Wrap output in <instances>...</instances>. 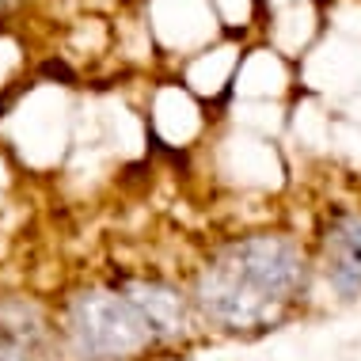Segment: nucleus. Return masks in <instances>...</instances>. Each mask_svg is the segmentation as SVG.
Returning a JSON list of instances; mask_svg holds the SVG:
<instances>
[{
	"mask_svg": "<svg viewBox=\"0 0 361 361\" xmlns=\"http://www.w3.org/2000/svg\"><path fill=\"white\" fill-rule=\"evenodd\" d=\"M0 361H31V350L8 343V338H0Z\"/></svg>",
	"mask_w": 361,
	"mask_h": 361,
	"instance_id": "5",
	"label": "nucleus"
},
{
	"mask_svg": "<svg viewBox=\"0 0 361 361\" xmlns=\"http://www.w3.org/2000/svg\"><path fill=\"white\" fill-rule=\"evenodd\" d=\"M319 270L338 297H361V213L338 209L331 213L319 236Z\"/></svg>",
	"mask_w": 361,
	"mask_h": 361,
	"instance_id": "3",
	"label": "nucleus"
},
{
	"mask_svg": "<svg viewBox=\"0 0 361 361\" xmlns=\"http://www.w3.org/2000/svg\"><path fill=\"white\" fill-rule=\"evenodd\" d=\"M130 297V305L141 312V319L149 324L156 343H179V338L190 335V324H194V300L187 297L183 289L168 286V281H130L122 289Z\"/></svg>",
	"mask_w": 361,
	"mask_h": 361,
	"instance_id": "4",
	"label": "nucleus"
},
{
	"mask_svg": "<svg viewBox=\"0 0 361 361\" xmlns=\"http://www.w3.org/2000/svg\"><path fill=\"white\" fill-rule=\"evenodd\" d=\"M312 262L286 232H251L213 255L194 278V312L232 335L278 327L308 293Z\"/></svg>",
	"mask_w": 361,
	"mask_h": 361,
	"instance_id": "1",
	"label": "nucleus"
},
{
	"mask_svg": "<svg viewBox=\"0 0 361 361\" xmlns=\"http://www.w3.org/2000/svg\"><path fill=\"white\" fill-rule=\"evenodd\" d=\"M69 343L80 361H130L156 338L126 293L92 289L69 305Z\"/></svg>",
	"mask_w": 361,
	"mask_h": 361,
	"instance_id": "2",
	"label": "nucleus"
}]
</instances>
